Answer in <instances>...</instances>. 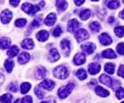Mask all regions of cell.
Segmentation results:
<instances>
[{
    "label": "cell",
    "instance_id": "47",
    "mask_svg": "<svg viewBox=\"0 0 124 103\" xmlns=\"http://www.w3.org/2000/svg\"><path fill=\"white\" fill-rule=\"evenodd\" d=\"M3 82H4V76L3 74H1V84H3Z\"/></svg>",
    "mask_w": 124,
    "mask_h": 103
},
{
    "label": "cell",
    "instance_id": "18",
    "mask_svg": "<svg viewBox=\"0 0 124 103\" xmlns=\"http://www.w3.org/2000/svg\"><path fill=\"white\" fill-rule=\"evenodd\" d=\"M95 92H96V93H97L98 96H100V97H108L109 94H110V93H109L108 91L106 90V89H104V88L101 87V86H98V85L96 86Z\"/></svg>",
    "mask_w": 124,
    "mask_h": 103
},
{
    "label": "cell",
    "instance_id": "6",
    "mask_svg": "<svg viewBox=\"0 0 124 103\" xmlns=\"http://www.w3.org/2000/svg\"><path fill=\"white\" fill-rule=\"evenodd\" d=\"M98 39H99V42L101 43L102 45H109L113 42V39L111 38V36H109L107 33H102L99 36Z\"/></svg>",
    "mask_w": 124,
    "mask_h": 103
},
{
    "label": "cell",
    "instance_id": "42",
    "mask_svg": "<svg viewBox=\"0 0 124 103\" xmlns=\"http://www.w3.org/2000/svg\"><path fill=\"white\" fill-rule=\"evenodd\" d=\"M118 76L121 77H123L124 78V65H121L119 68V69H118Z\"/></svg>",
    "mask_w": 124,
    "mask_h": 103
},
{
    "label": "cell",
    "instance_id": "36",
    "mask_svg": "<svg viewBox=\"0 0 124 103\" xmlns=\"http://www.w3.org/2000/svg\"><path fill=\"white\" fill-rule=\"evenodd\" d=\"M27 23V20L26 19H18L17 21H15V26L18 27V28H22L26 25Z\"/></svg>",
    "mask_w": 124,
    "mask_h": 103
},
{
    "label": "cell",
    "instance_id": "20",
    "mask_svg": "<svg viewBox=\"0 0 124 103\" xmlns=\"http://www.w3.org/2000/svg\"><path fill=\"white\" fill-rule=\"evenodd\" d=\"M34 6H35V5H33L32 4H30V3H25V4H23V5H21V9H22L23 12L32 15V14H33Z\"/></svg>",
    "mask_w": 124,
    "mask_h": 103
},
{
    "label": "cell",
    "instance_id": "41",
    "mask_svg": "<svg viewBox=\"0 0 124 103\" xmlns=\"http://www.w3.org/2000/svg\"><path fill=\"white\" fill-rule=\"evenodd\" d=\"M33 101H32V98H31V96L27 95L25 96L22 100H21V103H32Z\"/></svg>",
    "mask_w": 124,
    "mask_h": 103
},
{
    "label": "cell",
    "instance_id": "13",
    "mask_svg": "<svg viewBox=\"0 0 124 103\" xmlns=\"http://www.w3.org/2000/svg\"><path fill=\"white\" fill-rule=\"evenodd\" d=\"M86 61V57L83 53H77L74 57V63L75 65H83Z\"/></svg>",
    "mask_w": 124,
    "mask_h": 103
},
{
    "label": "cell",
    "instance_id": "23",
    "mask_svg": "<svg viewBox=\"0 0 124 103\" xmlns=\"http://www.w3.org/2000/svg\"><path fill=\"white\" fill-rule=\"evenodd\" d=\"M19 52H20L19 47L16 46V45H13V46L11 47L10 49L8 50L7 55L10 57V58H13V57H15L16 55L19 53Z\"/></svg>",
    "mask_w": 124,
    "mask_h": 103
},
{
    "label": "cell",
    "instance_id": "1",
    "mask_svg": "<svg viewBox=\"0 0 124 103\" xmlns=\"http://www.w3.org/2000/svg\"><path fill=\"white\" fill-rule=\"evenodd\" d=\"M53 75L56 78H59V79H66L69 77V71L65 66L60 65L54 69Z\"/></svg>",
    "mask_w": 124,
    "mask_h": 103
},
{
    "label": "cell",
    "instance_id": "14",
    "mask_svg": "<svg viewBox=\"0 0 124 103\" xmlns=\"http://www.w3.org/2000/svg\"><path fill=\"white\" fill-rule=\"evenodd\" d=\"M60 53H59V52L57 51V49H55V48H52L51 49L49 52V60L52 62H55L59 60L60 59Z\"/></svg>",
    "mask_w": 124,
    "mask_h": 103
},
{
    "label": "cell",
    "instance_id": "16",
    "mask_svg": "<svg viewBox=\"0 0 124 103\" xmlns=\"http://www.w3.org/2000/svg\"><path fill=\"white\" fill-rule=\"evenodd\" d=\"M36 39L40 42H44L46 41L47 39L49 38V32L46 30H41L39 31L38 33L36 34Z\"/></svg>",
    "mask_w": 124,
    "mask_h": 103
},
{
    "label": "cell",
    "instance_id": "52",
    "mask_svg": "<svg viewBox=\"0 0 124 103\" xmlns=\"http://www.w3.org/2000/svg\"><path fill=\"white\" fill-rule=\"evenodd\" d=\"M122 103H124V101H122Z\"/></svg>",
    "mask_w": 124,
    "mask_h": 103
},
{
    "label": "cell",
    "instance_id": "43",
    "mask_svg": "<svg viewBox=\"0 0 124 103\" xmlns=\"http://www.w3.org/2000/svg\"><path fill=\"white\" fill-rule=\"evenodd\" d=\"M19 3H20V0H10V4L14 7H16L19 5Z\"/></svg>",
    "mask_w": 124,
    "mask_h": 103
},
{
    "label": "cell",
    "instance_id": "8",
    "mask_svg": "<svg viewBox=\"0 0 124 103\" xmlns=\"http://www.w3.org/2000/svg\"><path fill=\"white\" fill-rule=\"evenodd\" d=\"M60 47L65 56H68L70 54V42L67 39H63L60 43Z\"/></svg>",
    "mask_w": 124,
    "mask_h": 103
},
{
    "label": "cell",
    "instance_id": "15",
    "mask_svg": "<svg viewBox=\"0 0 124 103\" xmlns=\"http://www.w3.org/2000/svg\"><path fill=\"white\" fill-rule=\"evenodd\" d=\"M29 59H30V56H29V54L26 52H22L18 57V61L20 64L23 65V64H26L27 62L29 61Z\"/></svg>",
    "mask_w": 124,
    "mask_h": 103
},
{
    "label": "cell",
    "instance_id": "31",
    "mask_svg": "<svg viewBox=\"0 0 124 103\" xmlns=\"http://www.w3.org/2000/svg\"><path fill=\"white\" fill-rule=\"evenodd\" d=\"M120 6V1L119 0H112L107 4V7L110 8V9H117V8Z\"/></svg>",
    "mask_w": 124,
    "mask_h": 103
},
{
    "label": "cell",
    "instance_id": "10",
    "mask_svg": "<svg viewBox=\"0 0 124 103\" xmlns=\"http://www.w3.org/2000/svg\"><path fill=\"white\" fill-rule=\"evenodd\" d=\"M40 86H41V88H44L47 91H52L55 86V83L52 80L45 79L40 84Z\"/></svg>",
    "mask_w": 124,
    "mask_h": 103
},
{
    "label": "cell",
    "instance_id": "19",
    "mask_svg": "<svg viewBox=\"0 0 124 103\" xmlns=\"http://www.w3.org/2000/svg\"><path fill=\"white\" fill-rule=\"evenodd\" d=\"M21 47L24 48V49H27V50L33 49V47H34L33 40H32L31 38L24 39L23 41H22V43H21Z\"/></svg>",
    "mask_w": 124,
    "mask_h": 103
},
{
    "label": "cell",
    "instance_id": "51",
    "mask_svg": "<svg viewBox=\"0 0 124 103\" xmlns=\"http://www.w3.org/2000/svg\"><path fill=\"white\" fill-rule=\"evenodd\" d=\"M122 2H123V3H124V0H122Z\"/></svg>",
    "mask_w": 124,
    "mask_h": 103
},
{
    "label": "cell",
    "instance_id": "3",
    "mask_svg": "<svg viewBox=\"0 0 124 103\" xmlns=\"http://www.w3.org/2000/svg\"><path fill=\"white\" fill-rule=\"evenodd\" d=\"M75 36L77 42H83L86 39L89 38V36H90V34L88 33V31L84 29V28H80V29H77L76 32L75 34Z\"/></svg>",
    "mask_w": 124,
    "mask_h": 103
},
{
    "label": "cell",
    "instance_id": "40",
    "mask_svg": "<svg viewBox=\"0 0 124 103\" xmlns=\"http://www.w3.org/2000/svg\"><path fill=\"white\" fill-rule=\"evenodd\" d=\"M8 89H9L11 92H13V93H16V92L18 91V85H16L15 83H12V84H10Z\"/></svg>",
    "mask_w": 124,
    "mask_h": 103
},
{
    "label": "cell",
    "instance_id": "28",
    "mask_svg": "<svg viewBox=\"0 0 124 103\" xmlns=\"http://www.w3.org/2000/svg\"><path fill=\"white\" fill-rule=\"evenodd\" d=\"M76 76L80 80H84L87 78V73H86L85 69H80L76 71Z\"/></svg>",
    "mask_w": 124,
    "mask_h": 103
},
{
    "label": "cell",
    "instance_id": "39",
    "mask_svg": "<svg viewBox=\"0 0 124 103\" xmlns=\"http://www.w3.org/2000/svg\"><path fill=\"white\" fill-rule=\"evenodd\" d=\"M117 52L121 55H124V43H120L116 46Z\"/></svg>",
    "mask_w": 124,
    "mask_h": 103
},
{
    "label": "cell",
    "instance_id": "5",
    "mask_svg": "<svg viewBox=\"0 0 124 103\" xmlns=\"http://www.w3.org/2000/svg\"><path fill=\"white\" fill-rule=\"evenodd\" d=\"M81 48L83 51V52L86 54H91L93 53V52L95 51L96 45L93 43H86L81 45Z\"/></svg>",
    "mask_w": 124,
    "mask_h": 103
},
{
    "label": "cell",
    "instance_id": "34",
    "mask_svg": "<svg viewBox=\"0 0 124 103\" xmlns=\"http://www.w3.org/2000/svg\"><path fill=\"white\" fill-rule=\"evenodd\" d=\"M35 93H36V95L37 96L39 99H43L44 97V93L41 90V86H40V85H39V86H36V87L35 88Z\"/></svg>",
    "mask_w": 124,
    "mask_h": 103
},
{
    "label": "cell",
    "instance_id": "46",
    "mask_svg": "<svg viewBox=\"0 0 124 103\" xmlns=\"http://www.w3.org/2000/svg\"><path fill=\"white\" fill-rule=\"evenodd\" d=\"M114 18L113 17V16L109 18V20H108V22H109V23H111V24H112L113 22H114Z\"/></svg>",
    "mask_w": 124,
    "mask_h": 103
},
{
    "label": "cell",
    "instance_id": "49",
    "mask_svg": "<svg viewBox=\"0 0 124 103\" xmlns=\"http://www.w3.org/2000/svg\"><path fill=\"white\" fill-rule=\"evenodd\" d=\"M41 103H49V102H48V101H42Z\"/></svg>",
    "mask_w": 124,
    "mask_h": 103
},
{
    "label": "cell",
    "instance_id": "7",
    "mask_svg": "<svg viewBox=\"0 0 124 103\" xmlns=\"http://www.w3.org/2000/svg\"><path fill=\"white\" fill-rule=\"evenodd\" d=\"M99 82L101 84H104L106 86H108L110 88H114V85H113V82H114V80L112 79L111 77H108V76L106 75H101L99 77Z\"/></svg>",
    "mask_w": 124,
    "mask_h": 103
},
{
    "label": "cell",
    "instance_id": "17",
    "mask_svg": "<svg viewBox=\"0 0 124 103\" xmlns=\"http://www.w3.org/2000/svg\"><path fill=\"white\" fill-rule=\"evenodd\" d=\"M68 4L66 0H56V7L59 12H63L67 8Z\"/></svg>",
    "mask_w": 124,
    "mask_h": 103
},
{
    "label": "cell",
    "instance_id": "9",
    "mask_svg": "<svg viewBox=\"0 0 124 103\" xmlns=\"http://www.w3.org/2000/svg\"><path fill=\"white\" fill-rule=\"evenodd\" d=\"M79 26H80L79 21L76 19H72V20H70L68 24H67V30L70 33H73L79 28Z\"/></svg>",
    "mask_w": 124,
    "mask_h": 103
},
{
    "label": "cell",
    "instance_id": "29",
    "mask_svg": "<svg viewBox=\"0 0 124 103\" xmlns=\"http://www.w3.org/2000/svg\"><path fill=\"white\" fill-rule=\"evenodd\" d=\"M13 99V95L10 93H5L1 96V102L2 103H11Z\"/></svg>",
    "mask_w": 124,
    "mask_h": 103
},
{
    "label": "cell",
    "instance_id": "32",
    "mask_svg": "<svg viewBox=\"0 0 124 103\" xmlns=\"http://www.w3.org/2000/svg\"><path fill=\"white\" fill-rule=\"evenodd\" d=\"M114 33L117 36L122 37L124 36V27L123 26H118L114 28Z\"/></svg>",
    "mask_w": 124,
    "mask_h": 103
},
{
    "label": "cell",
    "instance_id": "11",
    "mask_svg": "<svg viewBox=\"0 0 124 103\" xmlns=\"http://www.w3.org/2000/svg\"><path fill=\"white\" fill-rule=\"evenodd\" d=\"M88 69L91 75H96L97 73H98L100 71L101 67L100 65L98 64V63H97V62H92V63H91V64L89 65Z\"/></svg>",
    "mask_w": 124,
    "mask_h": 103
},
{
    "label": "cell",
    "instance_id": "37",
    "mask_svg": "<svg viewBox=\"0 0 124 103\" xmlns=\"http://www.w3.org/2000/svg\"><path fill=\"white\" fill-rule=\"evenodd\" d=\"M115 94H116L117 99H119V100L124 98V89L122 87H119L116 90V93H115Z\"/></svg>",
    "mask_w": 124,
    "mask_h": 103
},
{
    "label": "cell",
    "instance_id": "30",
    "mask_svg": "<svg viewBox=\"0 0 124 103\" xmlns=\"http://www.w3.org/2000/svg\"><path fill=\"white\" fill-rule=\"evenodd\" d=\"M30 88H31V85L29 83H27V82L23 83V84L21 85V93H22V94H25V93H27L30 90Z\"/></svg>",
    "mask_w": 124,
    "mask_h": 103
},
{
    "label": "cell",
    "instance_id": "50",
    "mask_svg": "<svg viewBox=\"0 0 124 103\" xmlns=\"http://www.w3.org/2000/svg\"><path fill=\"white\" fill-rule=\"evenodd\" d=\"M91 1H94V2H95V1H98V0H91Z\"/></svg>",
    "mask_w": 124,
    "mask_h": 103
},
{
    "label": "cell",
    "instance_id": "22",
    "mask_svg": "<svg viewBox=\"0 0 124 103\" xmlns=\"http://www.w3.org/2000/svg\"><path fill=\"white\" fill-rule=\"evenodd\" d=\"M102 56L106 59H115L116 58V54L112 49H107L103 52Z\"/></svg>",
    "mask_w": 124,
    "mask_h": 103
},
{
    "label": "cell",
    "instance_id": "45",
    "mask_svg": "<svg viewBox=\"0 0 124 103\" xmlns=\"http://www.w3.org/2000/svg\"><path fill=\"white\" fill-rule=\"evenodd\" d=\"M119 17L120 18H122V19H124V9L119 13Z\"/></svg>",
    "mask_w": 124,
    "mask_h": 103
},
{
    "label": "cell",
    "instance_id": "35",
    "mask_svg": "<svg viewBox=\"0 0 124 103\" xmlns=\"http://www.w3.org/2000/svg\"><path fill=\"white\" fill-rule=\"evenodd\" d=\"M41 22H42V17H36V18L32 21L31 27H32V28H37V27H39V26L41 25Z\"/></svg>",
    "mask_w": 124,
    "mask_h": 103
},
{
    "label": "cell",
    "instance_id": "27",
    "mask_svg": "<svg viewBox=\"0 0 124 103\" xmlns=\"http://www.w3.org/2000/svg\"><path fill=\"white\" fill-rule=\"evenodd\" d=\"M91 15V11L89 10V9H85V10H83L82 12L80 13V18L83 20V21H86V20H88Z\"/></svg>",
    "mask_w": 124,
    "mask_h": 103
},
{
    "label": "cell",
    "instance_id": "38",
    "mask_svg": "<svg viewBox=\"0 0 124 103\" xmlns=\"http://www.w3.org/2000/svg\"><path fill=\"white\" fill-rule=\"evenodd\" d=\"M61 33H62V29L60 26H57V27L53 29V31H52V35H53V36H56V37L60 36V35H61Z\"/></svg>",
    "mask_w": 124,
    "mask_h": 103
},
{
    "label": "cell",
    "instance_id": "25",
    "mask_svg": "<svg viewBox=\"0 0 124 103\" xmlns=\"http://www.w3.org/2000/svg\"><path fill=\"white\" fill-rule=\"evenodd\" d=\"M11 45V39L8 37H2L1 38V49L5 50Z\"/></svg>",
    "mask_w": 124,
    "mask_h": 103
},
{
    "label": "cell",
    "instance_id": "2",
    "mask_svg": "<svg viewBox=\"0 0 124 103\" xmlns=\"http://www.w3.org/2000/svg\"><path fill=\"white\" fill-rule=\"evenodd\" d=\"M74 87H75V85L72 84V83H70V84H67V85H65L63 87L60 88L59 91H58V95H59L60 99L67 98V96L71 93V92L73 91Z\"/></svg>",
    "mask_w": 124,
    "mask_h": 103
},
{
    "label": "cell",
    "instance_id": "24",
    "mask_svg": "<svg viewBox=\"0 0 124 103\" xmlns=\"http://www.w3.org/2000/svg\"><path fill=\"white\" fill-rule=\"evenodd\" d=\"M13 66H14V62H13V60L7 59L5 61V69H6L7 73H11L13 71Z\"/></svg>",
    "mask_w": 124,
    "mask_h": 103
},
{
    "label": "cell",
    "instance_id": "4",
    "mask_svg": "<svg viewBox=\"0 0 124 103\" xmlns=\"http://www.w3.org/2000/svg\"><path fill=\"white\" fill-rule=\"evenodd\" d=\"M12 18H13V13L8 9H5L1 13V21H2V23H9Z\"/></svg>",
    "mask_w": 124,
    "mask_h": 103
},
{
    "label": "cell",
    "instance_id": "26",
    "mask_svg": "<svg viewBox=\"0 0 124 103\" xmlns=\"http://www.w3.org/2000/svg\"><path fill=\"white\" fill-rule=\"evenodd\" d=\"M115 69V65L114 63H106L105 65V71L110 75H113Z\"/></svg>",
    "mask_w": 124,
    "mask_h": 103
},
{
    "label": "cell",
    "instance_id": "21",
    "mask_svg": "<svg viewBox=\"0 0 124 103\" xmlns=\"http://www.w3.org/2000/svg\"><path fill=\"white\" fill-rule=\"evenodd\" d=\"M47 75V70L44 69V67H38L37 69H36V78L38 79H42V78H44Z\"/></svg>",
    "mask_w": 124,
    "mask_h": 103
},
{
    "label": "cell",
    "instance_id": "44",
    "mask_svg": "<svg viewBox=\"0 0 124 103\" xmlns=\"http://www.w3.org/2000/svg\"><path fill=\"white\" fill-rule=\"evenodd\" d=\"M74 1H75V4L77 6H80V5H82L83 3L85 2V0H74Z\"/></svg>",
    "mask_w": 124,
    "mask_h": 103
},
{
    "label": "cell",
    "instance_id": "48",
    "mask_svg": "<svg viewBox=\"0 0 124 103\" xmlns=\"http://www.w3.org/2000/svg\"><path fill=\"white\" fill-rule=\"evenodd\" d=\"M21 100H20V99H17V100H16L15 101H14V103H21Z\"/></svg>",
    "mask_w": 124,
    "mask_h": 103
},
{
    "label": "cell",
    "instance_id": "12",
    "mask_svg": "<svg viewBox=\"0 0 124 103\" xmlns=\"http://www.w3.org/2000/svg\"><path fill=\"white\" fill-rule=\"evenodd\" d=\"M56 20H57V16H56V14L53 13H49V14L47 15L46 18H45V20H44V23H45L46 26L51 27V26H52L55 23Z\"/></svg>",
    "mask_w": 124,
    "mask_h": 103
},
{
    "label": "cell",
    "instance_id": "33",
    "mask_svg": "<svg viewBox=\"0 0 124 103\" xmlns=\"http://www.w3.org/2000/svg\"><path fill=\"white\" fill-rule=\"evenodd\" d=\"M90 28H91V29L93 32H98V31L100 30L101 26L98 21H93V22H91L90 24Z\"/></svg>",
    "mask_w": 124,
    "mask_h": 103
}]
</instances>
